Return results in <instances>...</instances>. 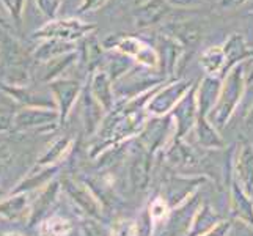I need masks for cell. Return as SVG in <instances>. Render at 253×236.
Wrapping results in <instances>:
<instances>
[{"instance_id":"1","label":"cell","mask_w":253,"mask_h":236,"mask_svg":"<svg viewBox=\"0 0 253 236\" xmlns=\"http://www.w3.org/2000/svg\"><path fill=\"white\" fill-rule=\"evenodd\" d=\"M98 25L85 22L79 17H55L47 21L42 27L32 33L33 40H60L66 43H76L94 33Z\"/></svg>"},{"instance_id":"2","label":"cell","mask_w":253,"mask_h":236,"mask_svg":"<svg viewBox=\"0 0 253 236\" xmlns=\"http://www.w3.org/2000/svg\"><path fill=\"white\" fill-rule=\"evenodd\" d=\"M106 49L117 50L120 54L129 57L138 65L146 68H156L159 65V54L158 49L153 47L150 43L135 37V35H125L115 33L104 41Z\"/></svg>"},{"instance_id":"3","label":"cell","mask_w":253,"mask_h":236,"mask_svg":"<svg viewBox=\"0 0 253 236\" xmlns=\"http://www.w3.org/2000/svg\"><path fill=\"white\" fill-rule=\"evenodd\" d=\"M246 63V62H244ZM244 63L233 66L228 73L223 84L220 85L219 98H217V120L225 121L228 120L233 110L236 109L238 102L241 101L244 90H246V68Z\"/></svg>"},{"instance_id":"4","label":"cell","mask_w":253,"mask_h":236,"mask_svg":"<svg viewBox=\"0 0 253 236\" xmlns=\"http://www.w3.org/2000/svg\"><path fill=\"white\" fill-rule=\"evenodd\" d=\"M171 11L167 0H146L134 8V24L137 29H150L161 24Z\"/></svg>"},{"instance_id":"5","label":"cell","mask_w":253,"mask_h":236,"mask_svg":"<svg viewBox=\"0 0 253 236\" xmlns=\"http://www.w3.org/2000/svg\"><path fill=\"white\" fill-rule=\"evenodd\" d=\"M222 49L226 58L225 73H228L233 66L247 62L249 58H253V50L250 49L249 43L242 33H231L222 45Z\"/></svg>"},{"instance_id":"6","label":"cell","mask_w":253,"mask_h":236,"mask_svg":"<svg viewBox=\"0 0 253 236\" xmlns=\"http://www.w3.org/2000/svg\"><path fill=\"white\" fill-rule=\"evenodd\" d=\"M165 35L174 38L179 45L182 46H194L202 40V27L194 22L189 21H181V22H171L165 27Z\"/></svg>"},{"instance_id":"7","label":"cell","mask_w":253,"mask_h":236,"mask_svg":"<svg viewBox=\"0 0 253 236\" xmlns=\"http://www.w3.org/2000/svg\"><path fill=\"white\" fill-rule=\"evenodd\" d=\"M200 66L203 68V71L208 76H217L219 73H225L226 58L222 46L208 47L200 57Z\"/></svg>"},{"instance_id":"8","label":"cell","mask_w":253,"mask_h":236,"mask_svg":"<svg viewBox=\"0 0 253 236\" xmlns=\"http://www.w3.org/2000/svg\"><path fill=\"white\" fill-rule=\"evenodd\" d=\"M73 50H76L74 43H66L60 40H42V43L35 50V57L40 60H54Z\"/></svg>"},{"instance_id":"9","label":"cell","mask_w":253,"mask_h":236,"mask_svg":"<svg viewBox=\"0 0 253 236\" xmlns=\"http://www.w3.org/2000/svg\"><path fill=\"white\" fill-rule=\"evenodd\" d=\"M189 89V84L187 82H176V84H171L170 87H167L158 98L154 99L153 102V109L154 112H165V109L171 107L174 102L178 99H181V96H184L186 92Z\"/></svg>"},{"instance_id":"10","label":"cell","mask_w":253,"mask_h":236,"mask_svg":"<svg viewBox=\"0 0 253 236\" xmlns=\"http://www.w3.org/2000/svg\"><path fill=\"white\" fill-rule=\"evenodd\" d=\"M69 232H71V224L58 216L42 221V224L40 225L41 236H66Z\"/></svg>"},{"instance_id":"11","label":"cell","mask_w":253,"mask_h":236,"mask_svg":"<svg viewBox=\"0 0 253 236\" xmlns=\"http://www.w3.org/2000/svg\"><path fill=\"white\" fill-rule=\"evenodd\" d=\"M3 3L5 10L10 14L11 21L14 24V29L19 30L22 25V17H24V10L27 0H0Z\"/></svg>"},{"instance_id":"12","label":"cell","mask_w":253,"mask_h":236,"mask_svg":"<svg viewBox=\"0 0 253 236\" xmlns=\"http://www.w3.org/2000/svg\"><path fill=\"white\" fill-rule=\"evenodd\" d=\"M40 13L46 17L47 21L55 19L58 16L60 8L63 5V0H35Z\"/></svg>"},{"instance_id":"13","label":"cell","mask_w":253,"mask_h":236,"mask_svg":"<svg viewBox=\"0 0 253 236\" xmlns=\"http://www.w3.org/2000/svg\"><path fill=\"white\" fill-rule=\"evenodd\" d=\"M110 0H82L79 8H77V13L79 14H85V13H96L102 10Z\"/></svg>"},{"instance_id":"14","label":"cell","mask_w":253,"mask_h":236,"mask_svg":"<svg viewBox=\"0 0 253 236\" xmlns=\"http://www.w3.org/2000/svg\"><path fill=\"white\" fill-rule=\"evenodd\" d=\"M171 10H192L203 3V0H167Z\"/></svg>"},{"instance_id":"15","label":"cell","mask_w":253,"mask_h":236,"mask_svg":"<svg viewBox=\"0 0 253 236\" xmlns=\"http://www.w3.org/2000/svg\"><path fill=\"white\" fill-rule=\"evenodd\" d=\"M113 236H135V224L132 221H121L117 224Z\"/></svg>"},{"instance_id":"16","label":"cell","mask_w":253,"mask_h":236,"mask_svg":"<svg viewBox=\"0 0 253 236\" xmlns=\"http://www.w3.org/2000/svg\"><path fill=\"white\" fill-rule=\"evenodd\" d=\"M247 2L249 0H219L217 6H219V10H223V11H233L244 6Z\"/></svg>"},{"instance_id":"17","label":"cell","mask_w":253,"mask_h":236,"mask_svg":"<svg viewBox=\"0 0 253 236\" xmlns=\"http://www.w3.org/2000/svg\"><path fill=\"white\" fill-rule=\"evenodd\" d=\"M0 29H3V30H8V32H11L13 30V27L10 24H8V21L3 17V14L0 13Z\"/></svg>"},{"instance_id":"18","label":"cell","mask_w":253,"mask_h":236,"mask_svg":"<svg viewBox=\"0 0 253 236\" xmlns=\"http://www.w3.org/2000/svg\"><path fill=\"white\" fill-rule=\"evenodd\" d=\"M143 2H146V0H134V5L137 6V5H140V3H143Z\"/></svg>"},{"instance_id":"19","label":"cell","mask_w":253,"mask_h":236,"mask_svg":"<svg viewBox=\"0 0 253 236\" xmlns=\"http://www.w3.org/2000/svg\"><path fill=\"white\" fill-rule=\"evenodd\" d=\"M250 120H253V109H252V112H250Z\"/></svg>"},{"instance_id":"20","label":"cell","mask_w":253,"mask_h":236,"mask_svg":"<svg viewBox=\"0 0 253 236\" xmlns=\"http://www.w3.org/2000/svg\"><path fill=\"white\" fill-rule=\"evenodd\" d=\"M252 79H253V68H252V77H250V81H252Z\"/></svg>"}]
</instances>
